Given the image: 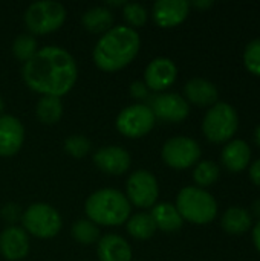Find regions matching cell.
I'll return each instance as SVG.
<instances>
[{
	"instance_id": "6da1fadb",
	"label": "cell",
	"mask_w": 260,
	"mask_h": 261,
	"mask_svg": "<svg viewBox=\"0 0 260 261\" xmlns=\"http://www.w3.org/2000/svg\"><path fill=\"white\" fill-rule=\"evenodd\" d=\"M23 81L43 96H63L75 84L78 69L74 57L63 47L44 46L23 64Z\"/></svg>"
},
{
	"instance_id": "7a4b0ae2",
	"label": "cell",
	"mask_w": 260,
	"mask_h": 261,
	"mask_svg": "<svg viewBox=\"0 0 260 261\" xmlns=\"http://www.w3.org/2000/svg\"><path fill=\"white\" fill-rule=\"evenodd\" d=\"M139 35L130 26H112L95 44L93 61L104 72H115L127 66L139 52Z\"/></svg>"
},
{
	"instance_id": "3957f363",
	"label": "cell",
	"mask_w": 260,
	"mask_h": 261,
	"mask_svg": "<svg viewBox=\"0 0 260 261\" xmlns=\"http://www.w3.org/2000/svg\"><path fill=\"white\" fill-rule=\"evenodd\" d=\"M84 211L95 225L120 226L130 216V203L121 191L103 188L87 197Z\"/></svg>"
},
{
	"instance_id": "277c9868",
	"label": "cell",
	"mask_w": 260,
	"mask_h": 261,
	"mask_svg": "<svg viewBox=\"0 0 260 261\" xmlns=\"http://www.w3.org/2000/svg\"><path fill=\"white\" fill-rule=\"evenodd\" d=\"M176 210L182 220L196 225H207L218 214V205L213 196L198 187H185L179 191Z\"/></svg>"
},
{
	"instance_id": "5b68a950",
	"label": "cell",
	"mask_w": 260,
	"mask_h": 261,
	"mask_svg": "<svg viewBox=\"0 0 260 261\" xmlns=\"http://www.w3.org/2000/svg\"><path fill=\"white\" fill-rule=\"evenodd\" d=\"M23 18L32 34H49L64 23L66 8L55 0H41L29 5Z\"/></svg>"
},
{
	"instance_id": "8992f818",
	"label": "cell",
	"mask_w": 260,
	"mask_h": 261,
	"mask_svg": "<svg viewBox=\"0 0 260 261\" xmlns=\"http://www.w3.org/2000/svg\"><path fill=\"white\" fill-rule=\"evenodd\" d=\"M239 125L238 112L227 102H216L205 115L202 122L204 135L211 142H225L236 133Z\"/></svg>"
},
{
	"instance_id": "52a82bcc",
	"label": "cell",
	"mask_w": 260,
	"mask_h": 261,
	"mask_svg": "<svg viewBox=\"0 0 260 261\" xmlns=\"http://www.w3.org/2000/svg\"><path fill=\"white\" fill-rule=\"evenodd\" d=\"M23 229L38 239L55 237L61 229L58 211L48 203H34L21 214Z\"/></svg>"
},
{
	"instance_id": "ba28073f",
	"label": "cell",
	"mask_w": 260,
	"mask_h": 261,
	"mask_svg": "<svg viewBox=\"0 0 260 261\" xmlns=\"http://www.w3.org/2000/svg\"><path fill=\"white\" fill-rule=\"evenodd\" d=\"M155 115L147 104H132L123 109L116 118V128L127 138H141L155 125Z\"/></svg>"
},
{
	"instance_id": "9c48e42d",
	"label": "cell",
	"mask_w": 260,
	"mask_h": 261,
	"mask_svg": "<svg viewBox=\"0 0 260 261\" xmlns=\"http://www.w3.org/2000/svg\"><path fill=\"white\" fill-rule=\"evenodd\" d=\"M127 200L138 208L155 206V202L159 194L158 182L155 176L146 170H138L130 174L126 185Z\"/></svg>"
},
{
	"instance_id": "30bf717a",
	"label": "cell",
	"mask_w": 260,
	"mask_h": 261,
	"mask_svg": "<svg viewBox=\"0 0 260 261\" xmlns=\"http://www.w3.org/2000/svg\"><path fill=\"white\" fill-rule=\"evenodd\" d=\"M201 158V147L192 138H172L162 147V159L164 162L176 170L188 168L198 162Z\"/></svg>"
},
{
	"instance_id": "8fae6325",
	"label": "cell",
	"mask_w": 260,
	"mask_h": 261,
	"mask_svg": "<svg viewBox=\"0 0 260 261\" xmlns=\"http://www.w3.org/2000/svg\"><path fill=\"white\" fill-rule=\"evenodd\" d=\"M147 106L155 118L167 122H179L188 116V102L178 93H159L147 98Z\"/></svg>"
},
{
	"instance_id": "7c38bea8",
	"label": "cell",
	"mask_w": 260,
	"mask_h": 261,
	"mask_svg": "<svg viewBox=\"0 0 260 261\" xmlns=\"http://www.w3.org/2000/svg\"><path fill=\"white\" fill-rule=\"evenodd\" d=\"M178 69L170 58H155L149 63L144 72V84L149 90L161 92L169 89L176 80Z\"/></svg>"
},
{
	"instance_id": "4fadbf2b",
	"label": "cell",
	"mask_w": 260,
	"mask_h": 261,
	"mask_svg": "<svg viewBox=\"0 0 260 261\" xmlns=\"http://www.w3.org/2000/svg\"><path fill=\"white\" fill-rule=\"evenodd\" d=\"M93 164L106 174L120 176L124 174L130 167V154L116 145L100 148L93 154Z\"/></svg>"
},
{
	"instance_id": "5bb4252c",
	"label": "cell",
	"mask_w": 260,
	"mask_h": 261,
	"mask_svg": "<svg viewBox=\"0 0 260 261\" xmlns=\"http://www.w3.org/2000/svg\"><path fill=\"white\" fill-rule=\"evenodd\" d=\"M188 9L190 3L185 0H158L153 5L152 15L158 26L173 28L187 18Z\"/></svg>"
},
{
	"instance_id": "9a60e30c",
	"label": "cell",
	"mask_w": 260,
	"mask_h": 261,
	"mask_svg": "<svg viewBox=\"0 0 260 261\" xmlns=\"http://www.w3.org/2000/svg\"><path fill=\"white\" fill-rule=\"evenodd\" d=\"M25 141V128L12 115H0V156H14Z\"/></svg>"
},
{
	"instance_id": "2e32d148",
	"label": "cell",
	"mask_w": 260,
	"mask_h": 261,
	"mask_svg": "<svg viewBox=\"0 0 260 261\" xmlns=\"http://www.w3.org/2000/svg\"><path fill=\"white\" fill-rule=\"evenodd\" d=\"M0 252L9 261L25 258L29 252V239L23 228L9 226L0 234Z\"/></svg>"
},
{
	"instance_id": "e0dca14e",
	"label": "cell",
	"mask_w": 260,
	"mask_h": 261,
	"mask_svg": "<svg viewBox=\"0 0 260 261\" xmlns=\"http://www.w3.org/2000/svg\"><path fill=\"white\" fill-rule=\"evenodd\" d=\"M97 254L100 261H130V245L116 234H106L98 240Z\"/></svg>"
},
{
	"instance_id": "ac0fdd59",
	"label": "cell",
	"mask_w": 260,
	"mask_h": 261,
	"mask_svg": "<svg viewBox=\"0 0 260 261\" xmlns=\"http://www.w3.org/2000/svg\"><path fill=\"white\" fill-rule=\"evenodd\" d=\"M185 96L190 102L196 106H210L218 101L216 86L204 78H193L185 84Z\"/></svg>"
},
{
	"instance_id": "d6986e66",
	"label": "cell",
	"mask_w": 260,
	"mask_h": 261,
	"mask_svg": "<svg viewBox=\"0 0 260 261\" xmlns=\"http://www.w3.org/2000/svg\"><path fill=\"white\" fill-rule=\"evenodd\" d=\"M251 159V150L245 141H231L222 150V162L231 173H239L247 168Z\"/></svg>"
},
{
	"instance_id": "ffe728a7",
	"label": "cell",
	"mask_w": 260,
	"mask_h": 261,
	"mask_svg": "<svg viewBox=\"0 0 260 261\" xmlns=\"http://www.w3.org/2000/svg\"><path fill=\"white\" fill-rule=\"evenodd\" d=\"M156 229H161L164 232H175L182 228V217L178 213L176 206L172 203H158L153 206L150 213Z\"/></svg>"
},
{
	"instance_id": "44dd1931",
	"label": "cell",
	"mask_w": 260,
	"mask_h": 261,
	"mask_svg": "<svg viewBox=\"0 0 260 261\" xmlns=\"http://www.w3.org/2000/svg\"><path fill=\"white\" fill-rule=\"evenodd\" d=\"M83 26L95 34L107 32L113 23V14L107 6H93L83 14Z\"/></svg>"
},
{
	"instance_id": "7402d4cb",
	"label": "cell",
	"mask_w": 260,
	"mask_h": 261,
	"mask_svg": "<svg viewBox=\"0 0 260 261\" xmlns=\"http://www.w3.org/2000/svg\"><path fill=\"white\" fill-rule=\"evenodd\" d=\"M251 216L247 210L239 208V206H233L230 210L225 211L224 217H222V228L225 232L238 236V234H244L251 228Z\"/></svg>"
},
{
	"instance_id": "603a6c76",
	"label": "cell",
	"mask_w": 260,
	"mask_h": 261,
	"mask_svg": "<svg viewBox=\"0 0 260 261\" xmlns=\"http://www.w3.org/2000/svg\"><path fill=\"white\" fill-rule=\"evenodd\" d=\"M35 115L46 125L57 124L63 116V102L58 96H41L35 106Z\"/></svg>"
},
{
	"instance_id": "cb8c5ba5",
	"label": "cell",
	"mask_w": 260,
	"mask_h": 261,
	"mask_svg": "<svg viewBox=\"0 0 260 261\" xmlns=\"http://www.w3.org/2000/svg\"><path fill=\"white\" fill-rule=\"evenodd\" d=\"M127 232L138 240H147L156 232V225L149 213H138L127 219Z\"/></svg>"
},
{
	"instance_id": "d4e9b609",
	"label": "cell",
	"mask_w": 260,
	"mask_h": 261,
	"mask_svg": "<svg viewBox=\"0 0 260 261\" xmlns=\"http://www.w3.org/2000/svg\"><path fill=\"white\" fill-rule=\"evenodd\" d=\"M70 234L81 245H92V243H97L100 240V229L89 219H80V220H77L72 225Z\"/></svg>"
},
{
	"instance_id": "484cf974",
	"label": "cell",
	"mask_w": 260,
	"mask_h": 261,
	"mask_svg": "<svg viewBox=\"0 0 260 261\" xmlns=\"http://www.w3.org/2000/svg\"><path fill=\"white\" fill-rule=\"evenodd\" d=\"M38 52V44L35 37L31 34H20L15 37L12 43V54L20 60V61H29L35 54Z\"/></svg>"
},
{
	"instance_id": "4316f807",
	"label": "cell",
	"mask_w": 260,
	"mask_h": 261,
	"mask_svg": "<svg viewBox=\"0 0 260 261\" xmlns=\"http://www.w3.org/2000/svg\"><path fill=\"white\" fill-rule=\"evenodd\" d=\"M219 177V168L211 161H202L193 171V179L199 187H210Z\"/></svg>"
},
{
	"instance_id": "83f0119b",
	"label": "cell",
	"mask_w": 260,
	"mask_h": 261,
	"mask_svg": "<svg viewBox=\"0 0 260 261\" xmlns=\"http://www.w3.org/2000/svg\"><path fill=\"white\" fill-rule=\"evenodd\" d=\"M123 17L130 24V28H139L147 21V9L141 3L130 2L123 6Z\"/></svg>"
},
{
	"instance_id": "f1b7e54d",
	"label": "cell",
	"mask_w": 260,
	"mask_h": 261,
	"mask_svg": "<svg viewBox=\"0 0 260 261\" xmlns=\"http://www.w3.org/2000/svg\"><path fill=\"white\" fill-rule=\"evenodd\" d=\"M92 148V142L81 135H72L64 141V150L75 159L84 158Z\"/></svg>"
},
{
	"instance_id": "f546056e",
	"label": "cell",
	"mask_w": 260,
	"mask_h": 261,
	"mask_svg": "<svg viewBox=\"0 0 260 261\" xmlns=\"http://www.w3.org/2000/svg\"><path fill=\"white\" fill-rule=\"evenodd\" d=\"M244 63L253 75L260 76V40L248 43L244 52Z\"/></svg>"
},
{
	"instance_id": "4dcf8cb0",
	"label": "cell",
	"mask_w": 260,
	"mask_h": 261,
	"mask_svg": "<svg viewBox=\"0 0 260 261\" xmlns=\"http://www.w3.org/2000/svg\"><path fill=\"white\" fill-rule=\"evenodd\" d=\"M130 95L135 99H147L149 98V89L144 84V81H133L130 84Z\"/></svg>"
},
{
	"instance_id": "1f68e13d",
	"label": "cell",
	"mask_w": 260,
	"mask_h": 261,
	"mask_svg": "<svg viewBox=\"0 0 260 261\" xmlns=\"http://www.w3.org/2000/svg\"><path fill=\"white\" fill-rule=\"evenodd\" d=\"M17 213H20L18 206L17 205H6L3 208V217L6 219V222H15V219H18Z\"/></svg>"
},
{
	"instance_id": "d6a6232c",
	"label": "cell",
	"mask_w": 260,
	"mask_h": 261,
	"mask_svg": "<svg viewBox=\"0 0 260 261\" xmlns=\"http://www.w3.org/2000/svg\"><path fill=\"white\" fill-rule=\"evenodd\" d=\"M250 177L253 180V184H256L257 187H260V159H257L253 167L250 168Z\"/></svg>"
},
{
	"instance_id": "836d02e7",
	"label": "cell",
	"mask_w": 260,
	"mask_h": 261,
	"mask_svg": "<svg viewBox=\"0 0 260 261\" xmlns=\"http://www.w3.org/2000/svg\"><path fill=\"white\" fill-rule=\"evenodd\" d=\"M253 242H254L257 251L260 252V220L257 222V225L254 226V229H253Z\"/></svg>"
},
{
	"instance_id": "e575fe53",
	"label": "cell",
	"mask_w": 260,
	"mask_h": 261,
	"mask_svg": "<svg viewBox=\"0 0 260 261\" xmlns=\"http://www.w3.org/2000/svg\"><path fill=\"white\" fill-rule=\"evenodd\" d=\"M192 5L198 6V8H210L213 5V2H210V0H207V2H193Z\"/></svg>"
},
{
	"instance_id": "d590c367",
	"label": "cell",
	"mask_w": 260,
	"mask_h": 261,
	"mask_svg": "<svg viewBox=\"0 0 260 261\" xmlns=\"http://www.w3.org/2000/svg\"><path fill=\"white\" fill-rule=\"evenodd\" d=\"M254 211H256V214L260 217V200H257V202L254 203Z\"/></svg>"
},
{
	"instance_id": "8d00e7d4",
	"label": "cell",
	"mask_w": 260,
	"mask_h": 261,
	"mask_svg": "<svg viewBox=\"0 0 260 261\" xmlns=\"http://www.w3.org/2000/svg\"><path fill=\"white\" fill-rule=\"evenodd\" d=\"M256 142L260 145V125L257 127V130H256Z\"/></svg>"
},
{
	"instance_id": "74e56055",
	"label": "cell",
	"mask_w": 260,
	"mask_h": 261,
	"mask_svg": "<svg viewBox=\"0 0 260 261\" xmlns=\"http://www.w3.org/2000/svg\"><path fill=\"white\" fill-rule=\"evenodd\" d=\"M3 107H5V102H3V99H2V96H0V115H2V112H3Z\"/></svg>"
}]
</instances>
